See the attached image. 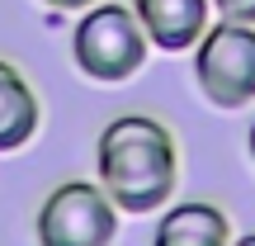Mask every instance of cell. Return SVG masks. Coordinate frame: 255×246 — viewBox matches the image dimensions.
<instances>
[{
	"label": "cell",
	"instance_id": "52a82bcc",
	"mask_svg": "<svg viewBox=\"0 0 255 246\" xmlns=\"http://www.w3.org/2000/svg\"><path fill=\"white\" fill-rule=\"evenodd\" d=\"M43 128V100L9 57H0V156L28 147Z\"/></svg>",
	"mask_w": 255,
	"mask_h": 246
},
{
	"label": "cell",
	"instance_id": "3957f363",
	"mask_svg": "<svg viewBox=\"0 0 255 246\" xmlns=\"http://www.w3.org/2000/svg\"><path fill=\"white\" fill-rule=\"evenodd\" d=\"M119 204L100 190V180H62L43 194L33 213L38 246H114L119 237Z\"/></svg>",
	"mask_w": 255,
	"mask_h": 246
},
{
	"label": "cell",
	"instance_id": "7a4b0ae2",
	"mask_svg": "<svg viewBox=\"0 0 255 246\" xmlns=\"http://www.w3.org/2000/svg\"><path fill=\"white\" fill-rule=\"evenodd\" d=\"M151 57L142 24H137L132 5L119 0H100V5L81 9L71 28V66L95 85H123Z\"/></svg>",
	"mask_w": 255,
	"mask_h": 246
},
{
	"label": "cell",
	"instance_id": "30bf717a",
	"mask_svg": "<svg viewBox=\"0 0 255 246\" xmlns=\"http://www.w3.org/2000/svg\"><path fill=\"white\" fill-rule=\"evenodd\" d=\"M246 156H251V166H255V119H251V128H246Z\"/></svg>",
	"mask_w": 255,
	"mask_h": 246
},
{
	"label": "cell",
	"instance_id": "277c9868",
	"mask_svg": "<svg viewBox=\"0 0 255 246\" xmlns=\"http://www.w3.org/2000/svg\"><path fill=\"white\" fill-rule=\"evenodd\" d=\"M194 85L222 114L255 104V24H208L194 47Z\"/></svg>",
	"mask_w": 255,
	"mask_h": 246
},
{
	"label": "cell",
	"instance_id": "9c48e42d",
	"mask_svg": "<svg viewBox=\"0 0 255 246\" xmlns=\"http://www.w3.org/2000/svg\"><path fill=\"white\" fill-rule=\"evenodd\" d=\"M47 9H57V14H81V9H90V5H100V0H43Z\"/></svg>",
	"mask_w": 255,
	"mask_h": 246
},
{
	"label": "cell",
	"instance_id": "8fae6325",
	"mask_svg": "<svg viewBox=\"0 0 255 246\" xmlns=\"http://www.w3.org/2000/svg\"><path fill=\"white\" fill-rule=\"evenodd\" d=\"M232 246H255V232H237V237H232Z\"/></svg>",
	"mask_w": 255,
	"mask_h": 246
},
{
	"label": "cell",
	"instance_id": "5b68a950",
	"mask_svg": "<svg viewBox=\"0 0 255 246\" xmlns=\"http://www.w3.org/2000/svg\"><path fill=\"white\" fill-rule=\"evenodd\" d=\"M156 52H194L213 24V0H128Z\"/></svg>",
	"mask_w": 255,
	"mask_h": 246
},
{
	"label": "cell",
	"instance_id": "8992f818",
	"mask_svg": "<svg viewBox=\"0 0 255 246\" xmlns=\"http://www.w3.org/2000/svg\"><path fill=\"white\" fill-rule=\"evenodd\" d=\"M232 218L208 199H184L165 204L156 218L151 246H232Z\"/></svg>",
	"mask_w": 255,
	"mask_h": 246
},
{
	"label": "cell",
	"instance_id": "6da1fadb",
	"mask_svg": "<svg viewBox=\"0 0 255 246\" xmlns=\"http://www.w3.org/2000/svg\"><path fill=\"white\" fill-rule=\"evenodd\" d=\"M95 180L128 218L161 213L180 185V142L156 114H119L95 137Z\"/></svg>",
	"mask_w": 255,
	"mask_h": 246
},
{
	"label": "cell",
	"instance_id": "ba28073f",
	"mask_svg": "<svg viewBox=\"0 0 255 246\" xmlns=\"http://www.w3.org/2000/svg\"><path fill=\"white\" fill-rule=\"evenodd\" d=\"M218 19H232V24H255V0H213Z\"/></svg>",
	"mask_w": 255,
	"mask_h": 246
}]
</instances>
